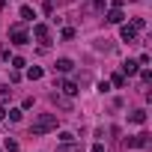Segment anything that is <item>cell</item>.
Instances as JSON below:
<instances>
[{
  "label": "cell",
  "mask_w": 152,
  "mask_h": 152,
  "mask_svg": "<svg viewBox=\"0 0 152 152\" xmlns=\"http://www.w3.org/2000/svg\"><path fill=\"white\" fill-rule=\"evenodd\" d=\"M57 90H60V93H63L66 99H75V96L81 93V87L75 84V81H60V87H57Z\"/></svg>",
  "instance_id": "obj_5"
},
{
  "label": "cell",
  "mask_w": 152,
  "mask_h": 152,
  "mask_svg": "<svg viewBox=\"0 0 152 152\" xmlns=\"http://www.w3.org/2000/svg\"><path fill=\"white\" fill-rule=\"evenodd\" d=\"M128 119H131L134 125H143V122H146V110H131V113H128Z\"/></svg>",
  "instance_id": "obj_12"
},
{
  "label": "cell",
  "mask_w": 152,
  "mask_h": 152,
  "mask_svg": "<svg viewBox=\"0 0 152 152\" xmlns=\"http://www.w3.org/2000/svg\"><path fill=\"white\" fill-rule=\"evenodd\" d=\"M24 66H27V60H24V57H12V69H15V72H21Z\"/></svg>",
  "instance_id": "obj_19"
},
{
  "label": "cell",
  "mask_w": 152,
  "mask_h": 152,
  "mask_svg": "<svg viewBox=\"0 0 152 152\" xmlns=\"http://www.w3.org/2000/svg\"><path fill=\"white\" fill-rule=\"evenodd\" d=\"M110 84H113V87H125V75H122V72H113V75H110Z\"/></svg>",
  "instance_id": "obj_14"
},
{
  "label": "cell",
  "mask_w": 152,
  "mask_h": 152,
  "mask_svg": "<svg viewBox=\"0 0 152 152\" xmlns=\"http://www.w3.org/2000/svg\"><path fill=\"white\" fill-rule=\"evenodd\" d=\"M9 42H12V45H27V42H30V33H27L21 24H15V27H9Z\"/></svg>",
  "instance_id": "obj_3"
},
{
  "label": "cell",
  "mask_w": 152,
  "mask_h": 152,
  "mask_svg": "<svg viewBox=\"0 0 152 152\" xmlns=\"http://www.w3.org/2000/svg\"><path fill=\"white\" fill-rule=\"evenodd\" d=\"M27 78H30V81H42V78H45V72H42L39 66H30V69H27Z\"/></svg>",
  "instance_id": "obj_13"
},
{
  "label": "cell",
  "mask_w": 152,
  "mask_h": 152,
  "mask_svg": "<svg viewBox=\"0 0 152 152\" xmlns=\"http://www.w3.org/2000/svg\"><path fill=\"white\" fill-rule=\"evenodd\" d=\"M60 36L69 42V39H75V30H72V27H63V33H60Z\"/></svg>",
  "instance_id": "obj_21"
},
{
  "label": "cell",
  "mask_w": 152,
  "mask_h": 152,
  "mask_svg": "<svg viewBox=\"0 0 152 152\" xmlns=\"http://www.w3.org/2000/svg\"><path fill=\"white\" fill-rule=\"evenodd\" d=\"M140 81H143V90H146L149 81H152V72H149V69H140Z\"/></svg>",
  "instance_id": "obj_18"
},
{
  "label": "cell",
  "mask_w": 152,
  "mask_h": 152,
  "mask_svg": "<svg viewBox=\"0 0 152 152\" xmlns=\"http://www.w3.org/2000/svg\"><path fill=\"white\" fill-rule=\"evenodd\" d=\"M3 152H6V149H3Z\"/></svg>",
  "instance_id": "obj_26"
},
{
  "label": "cell",
  "mask_w": 152,
  "mask_h": 152,
  "mask_svg": "<svg viewBox=\"0 0 152 152\" xmlns=\"http://www.w3.org/2000/svg\"><path fill=\"white\" fill-rule=\"evenodd\" d=\"M21 18H24V21H33V18H36L33 6H21Z\"/></svg>",
  "instance_id": "obj_17"
},
{
  "label": "cell",
  "mask_w": 152,
  "mask_h": 152,
  "mask_svg": "<svg viewBox=\"0 0 152 152\" xmlns=\"http://www.w3.org/2000/svg\"><path fill=\"white\" fill-rule=\"evenodd\" d=\"M33 39H36L42 48H48V45H51V27H48V24H33Z\"/></svg>",
  "instance_id": "obj_2"
},
{
  "label": "cell",
  "mask_w": 152,
  "mask_h": 152,
  "mask_svg": "<svg viewBox=\"0 0 152 152\" xmlns=\"http://www.w3.org/2000/svg\"><path fill=\"white\" fill-rule=\"evenodd\" d=\"M104 21H107V24H122L125 15H122V9H110V12L104 15Z\"/></svg>",
  "instance_id": "obj_7"
},
{
  "label": "cell",
  "mask_w": 152,
  "mask_h": 152,
  "mask_svg": "<svg viewBox=\"0 0 152 152\" xmlns=\"http://www.w3.org/2000/svg\"><path fill=\"white\" fill-rule=\"evenodd\" d=\"M72 69H75V63H72L69 57H60V60H57V66H54V72H63V75H66V72H72Z\"/></svg>",
  "instance_id": "obj_8"
},
{
  "label": "cell",
  "mask_w": 152,
  "mask_h": 152,
  "mask_svg": "<svg viewBox=\"0 0 152 152\" xmlns=\"http://www.w3.org/2000/svg\"><path fill=\"white\" fill-rule=\"evenodd\" d=\"M122 143H125L128 149H146V146H149V134H146V131H140V134H131V137H125Z\"/></svg>",
  "instance_id": "obj_4"
},
{
  "label": "cell",
  "mask_w": 152,
  "mask_h": 152,
  "mask_svg": "<svg viewBox=\"0 0 152 152\" xmlns=\"http://www.w3.org/2000/svg\"><path fill=\"white\" fill-rule=\"evenodd\" d=\"M6 113H9V122H18V119H21V110H18V107H12V110H6Z\"/></svg>",
  "instance_id": "obj_20"
},
{
  "label": "cell",
  "mask_w": 152,
  "mask_h": 152,
  "mask_svg": "<svg viewBox=\"0 0 152 152\" xmlns=\"http://www.w3.org/2000/svg\"><path fill=\"white\" fill-rule=\"evenodd\" d=\"M137 72H140V63L137 60H125L122 63V75H137Z\"/></svg>",
  "instance_id": "obj_9"
},
{
  "label": "cell",
  "mask_w": 152,
  "mask_h": 152,
  "mask_svg": "<svg viewBox=\"0 0 152 152\" xmlns=\"http://www.w3.org/2000/svg\"><path fill=\"white\" fill-rule=\"evenodd\" d=\"M48 131H57V113H39L33 119V125H30V134L33 137H42Z\"/></svg>",
  "instance_id": "obj_1"
},
{
  "label": "cell",
  "mask_w": 152,
  "mask_h": 152,
  "mask_svg": "<svg viewBox=\"0 0 152 152\" xmlns=\"http://www.w3.org/2000/svg\"><path fill=\"white\" fill-rule=\"evenodd\" d=\"M119 39H122V42H128V45H131V42H134V39H137V30H134V27H131V24H119Z\"/></svg>",
  "instance_id": "obj_6"
},
{
  "label": "cell",
  "mask_w": 152,
  "mask_h": 152,
  "mask_svg": "<svg viewBox=\"0 0 152 152\" xmlns=\"http://www.w3.org/2000/svg\"><path fill=\"white\" fill-rule=\"evenodd\" d=\"M93 152H107V149H104V143H96V146H93Z\"/></svg>",
  "instance_id": "obj_24"
},
{
  "label": "cell",
  "mask_w": 152,
  "mask_h": 152,
  "mask_svg": "<svg viewBox=\"0 0 152 152\" xmlns=\"http://www.w3.org/2000/svg\"><path fill=\"white\" fill-rule=\"evenodd\" d=\"M51 99H54V104H57V107H66V110L72 107V102H69L63 93H51Z\"/></svg>",
  "instance_id": "obj_10"
},
{
  "label": "cell",
  "mask_w": 152,
  "mask_h": 152,
  "mask_svg": "<svg viewBox=\"0 0 152 152\" xmlns=\"http://www.w3.org/2000/svg\"><path fill=\"white\" fill-rule=\"evenodd\" d=\"M57 152H81V146L75 143V140H66V143H60V146H57Z\"/></svg>",
  "instance_id": "obj_11"
},
{
  "label": "cell",
  "mask_w": 152,
  "mask_h": 152,
  "mask_svg": "<svg viewBox=\"0 0 152 152\" xmlns=\"http://www.w3.org/2000/svg\"><path fill=\"white\" fill-rule=\"evenodd\" d=\"M110 3H113V9H122V6H125V0H110Z\"/></svg>",
  "instance_id": "obj_23"
},
{
  "label": "cell",
  "mask_w": 152,
  "mask_h": 152,
  "mask_svg": "<svg viewBox=\"0 0 152 152\" xmlns=\"http://www.w3.org/2000/svg\"><path fill=\"white\" fill-rule=\"evenodd\" d=\"M3 149H6V152H18V140H15V137H6V140H3Z\"/></svg>",
  "instance_id": "obj_15"
},
{
  "label": "cell",
  "mask_w": 152,
  "mask_h": 152,
  "mask_svg": "<svg viewBox=\"0 0 152 152\" xmlns=\"http://www.w3.org/2000/svg\"><path fill=\"white\" fill-rule=\"evenodd\" d=\"M9 96H12L9 84H0V104H3V102H9Z\"/></svg>",
  "instance_id": "obj_16"
},
{
  "label": "cell",
  "mask_w": 152,
  "mask_h": 152,
  "mask_svg": "<svg viewBox=\"0 0 152 152\" xmlns=\"http://www.w3.org/2000/svg\"><path fill=\"white\" fill-rule=\"evenodd\" d=\"M131 27H134V30H143V27H146V21H143V18H134V21H131Z\"/></svg>",
  "instance_id": "obj_22"
},
{
  "label": "cell",
  "mask_w": 152,
  "mask_h": 152,
  "mask_svg": "<svg viewBox=\"0 0 152 152\" xmlns=\"http://www.w3.org/2000/svg\"><path fill=\"white\" fill-rule=\"evenodd\" d=\"M6 119V107H0V122H3Z\"/></svg>",
  "instance_id": "obj_25"
}]
</instances>
